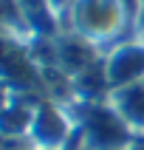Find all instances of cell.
<instances>
[{"instance_id":"1","label":"cell","mask_w":144,"mask_h":150,"mask_svg":"<svg viewBox=\"0 0 144 150\" xmlns=\"http://www.w3.org/2000/svg\"><path fill=\"white\" fill-rule=\"evenodd\" d=\"M79 127V150H127L136 133L110 102H71Z\"/></svg>"},{"instance_id":"5","label":"cell","mask_w":144,"mask_h":150,"mask_svg":"<svg viewBox=\"0 0 144 150\" xmlns=\"http://www.w3.org/2000/svg\"><path fill=\"white\" fill-rule=\"evenodd\" d=\"M105 57V51L99 45H93L91 40H85L74 31H62L57 37V68L65 71L71 79L79 76L85 68H91L93 62H99Z\"/></svg>"},{"instance_id":"7","label":"cell","mask_w":144,"mask_h":150,"mask_svg":"<svg viewBox=\"0 0 144 150\" xmlns=\"http://www.w3.org/2000/svg\"><path fill=\"white\" fill-rule=\"evenodd\" d=\"M110 82L105 74V59L85 68L79 76H74V102H107Z\"/></svg>"},{"instance_id":"8","label":"cell","mask_w":144,"mask_h":150,"mask_svg":"<svg viewBox=\"0 0 144 150\" xmlns=\"http://www.w3.org/2000/svg\"><path fill=\"white\" fill-rule=\"evenodd\" d=\"M48 3H51V8L57 11V17L62 20V25H65V20H68V14H71V8H74L76 0H48Z\"/></svg>"},{"instance_id":"3","label":"cell","mask_w":144,"mask_h":150,"mask_svg":"<svg viewBox=\"0 0 144 150\" xmlns=\"http://www.w3.org/2000/svg\"><path fill=\"white\" fill-rule=\"evenodd\" d=\"M105 74H107L110 91L124 88V85L141 82L144 79V37L119 40L105 51Z\"/></svg>"},{"instance_id":"9","label":"cell","mask_w":144,"mask_h":150,"mask_svg":"<svg viewBox=\"0 0 144 150\" xmlns=\"http://www.w3.org/2000/svg\"><path fill=\"white\" fill-rule=\"evenodd\" d=\"M127 150H144V133H138V136H136V139H133V144H130Z\"/></svg>"},{"instance_id":"2","label":"cell","mask_w":144,"mask_h":150,"mask_svg":"<svg viewBox=\"0 0 144 150\" xmlns=\"http://www.w3.org/2000/svg\"><path fill=\"white\" fill-rule=\"evenodd\" d=\"M65 23V31H74L99 45L102 51H107L130 25V11L124 0H76Z\"/></svg>"},{"instance_id":"6","label":"cell","mask_w":144,"mask_h":150,"mask_svg":"<svg viewBox=\"0 0 144 150\" xmlns=\"http://www.w3.org/2000/svg\"><path fill=\"white\" fill-rule=\"evenodd\" d=\"M107 102L116 108V113L133 127L136 133H144V79L110 91Z\"/></svg>"},{"instance_id":"4","label":"cell","mask_w":144,"mask_h":150,"mask_svg":"<svg viewBox=\"0 0 144 150\" xmlns=\"http://www.w3.org/2000/svg\"><path fill=\"white\" fill-rule=\"evenodd\" d=\"M3 74H6V91L11 93H37L42 88V68L34 62L25 42L6 37L3 51Z\"/></svg>"}]
</instances>
